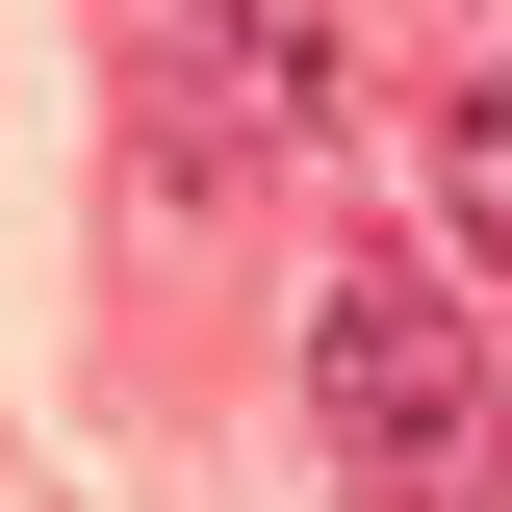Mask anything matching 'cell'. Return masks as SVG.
Segmentation results:
<instances>
[{
	"label": "cell",
	"mask_w": 512,
	"mask_h": 512,
	"mask_svg": "<svg viewBox=\"0 0 512 512\" xmlns=\"http://www.w3.org/2000/svg\"><path fill=\"white\" fill-rule=\"evenodd\" d=\"M410 205H436V256H487V282H512V77H461V103L410 128Z\"/></svg>",
	"instance_id": "2"
},
{
	"label": "cell",
	"mask_w": 512,
	"mask_h": 512,
	"mask_svg": "<svg viewBox=\"0 0 512 512\" xmlns=\"http://www.w3.org/2000/svg\"><path fill=\"white\" fill-rule=\"evenodd\" d=\"M308 410H333V487H359V512H487V487H512L487 308L410 282V256H359V282L308 308Z\"/></svg>",
	"instance_id": "1"
},
{
	"label": "cell",
	"mask_w": 512,
	"mask_h": 512,
	"mask_svg": "<svg viewBox=\"0 0 512 512\" xmlns=\"http://www.w3.org/2000/svg\"><path fill=\"white\" fill-rule=\"evenodd\" d=\"M180 26H205V52H231V77H256V103H282V128L333 103V0H180Z\"/></svg>",
	"instance_id": "3"
}]
</instances>
